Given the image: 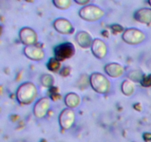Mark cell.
Masks as SVG:
<instances>
[{
	"label": "cell",
	"mask_w": 151,
	"mask_h": 142,
	"mask_svg": "<svg viewBox=\"0 0 151 142\" xmlns=\"http://www.w3.org/2000/svg\"><path fill=\"white\" fill-rule=\"evenodd\" d=\"M52 25L55 31L63 35L72 34L75 31V28L72 22L65 18H58L53 22Z\"/></svg>",
	"instance_id": "cell-9"
},
{
	"label": "cell",
	"mask_w": 151,
	"mask_h": 142,
	"mask_svg": "<svg viewBox=\"0 0 151 142\" xmlns=\"http://www.w3.org/2000/svg\"><path fill=\"white\" fill-rule=\"evenodd\" d=\"M147 3H148L149 5L151 7V0H147Z\"/></svg>",
	"instance_id": "cell-25"
},
{
	"label": "cell",
	"mask_w": 151,
	"mask_h": 142,
	"mask_svg": "<svg viewBox=\"0 0 151 142\" xmlns=\"http://www.w3.org/2000/svg\"><path fill=\"white\" fill-rule=\"evenodd\" d=\"M60 75L63 77H66L68 75H69L71 72V69L69 67H63L60 70Z\"/></svg>",
	"instance_id": "cell-22"
},
{
	"label": "cell",
	"mask_w": 151,
	"mask_h": 142,
	"mask_svg": "<svg viewBox=\"0 0 151 142\" xmlns=\"http://www.w3.org/2000/svg\"><path fill=\"white\" fill-rule=\"evenodd\" d=\"M45 142H46V141H45Z\"/></svg>",
	"instance_id": "cell-26"
},
{
	"label": "cell",
	"mask_w": 151,
	"mask_h": 142,
	"mask_svg": "<svg viewBox=\"0 0 151 142\" xmlns=\"http://www.w3.org/2000/svg\"><path fill=\"white\" fill-rule=\"evenodd\" d=\"M54 78L50 74H44L41 76V83L44 87H50L54 84Z\"/></svg>",
	"instance_id": "cell-20"
},
{
	"label": "cell",
	"mask_w": 151,
	"mask_h": 142,
	"mask_svg": "<svg viewBox=\"0 0 151 142\" xmlns=\"http://www.w3.org/2000/svg\"><path fill=\"white\" fill-rule=\"evenodd\" d=\"M76 4H79V5L81 6H85L88 4V3L90 2L91 0H73Z\"/></svg>",
	"instance_id": "cell-23"
},
{
	"label": "cell",
	"mask_w": 151,
	"mask_h": 142,
	"mask_svg": "<svg viewBox=\"0 0 151 142\" xmlns=\"http://www.w3.org/2000/svg\"><path fill=\"white\" fill-rule=\"evenodd\" d=\"M146 35L144 32L136 28H127L123 31L122 39L126 44L131 45H137L145 40Z\"/></svg>",
	"instance_id": "cell-4"
},
{
	"label": "cell",
	"mask_w": 151,
	"mask_h": 142,
	"mask_svg": "<svg viewBox=\"0 0 151 142\" xmlns=\"http://www.w3.org/2000/svg\"><path fill=\"white\" fill-rule=\"evenodd\" d=\"M47 67L50 71L53 72H60L61 69V62L58 60L56 58L52 57L49 59L47 63Z\"/></svg>",
	"instance_id": "cell-17"
},
{
	"label": "cell",
	"mask_w": 151,
	"mask_h": 142,
	"mask_svg": "<svg viewBox=\"0 0 151 142\" xmlns=\"http://www.w3.org/2000/svg\"><path fill=\"white\" fill-rule=\"evenodd\" d=\"M92 54L98 59H103L108 53V46L100 38H94L91 47Z\"/></svg>",
	"instance_id": "cell-11"
},
{
	"label": "cell",
	"mask_w": 151,
	"mask_h": 142,
	"mask_svg": "<svg viewBox=\"0 0 151 142\" xmlns=\"http://www.w3.org/2000/svg\"><path fill=\"white\" fill-rule=\"evenodd\" d=\"M104 70L109 76L116 78L122 76L125 72V69L122 64L116 62L109 63L104 67Z\"/></svg>",
	"instance_id": "cell-12"
},
{
	"label": "cell",
	"mask_w": 151,
	"mask_h": 142,
	"mask_svg": "<svg viewBox=\"0 0 151 142\" xmlns=\"http://www.w3.org/2000/svg\"><path fill=\"white\" fill-rule=\"evenodd\" d=\"M19 37L21 42L25 46L34 45L38 42V34L32 28L24 27L19 30Z\"/></svg>",
	"instance_id": "cell-7"
},
{
	"label": "cell",
	"mask_w": 151,
	"mask_h": 142,
	"mask_svg": "<svg viewBox=\"0 0 151 142\" xmlns=\"http://www.w3.org/2000/svg\"><path fill=\"white\" fill-rule=\"evenodd\" d=\"M140 84L142 87H151V74H149L147 75H144Z\"/></svg>",
	"instance_id": "cell-21"
},
{
	"label": "cell",
	"mask_w": 151,
	"mask_h": 142,
	"mask_svg": "<svg viewBox=\"0 0 151 142\" xmlns=\"http://www.w3.org/2000/svg\"><path fill=\"white\" fill-rule=\"evenodd\" d=\"M144 74L140 70H132L128 72V76L131 81L133 82H141L144 77Z\"/></svg>",
	"instance_id": "cell-19"
},
{
	"label": "cell",
	"mask_w": 151,
	"mask_h": 142,
	"mask_svg": "<svg viewBox=\"0 0 151 142\" xmlns=\"http://www.w3.org/2000/svg\"><path fill=\"white\" fill-rule=\"evenodd\" d=\"M78 15L87 22H97L105 16V11L99 6L88 4L80 9Z\"/></svg>",
	"instance_id": "cell-3"
},
{
	"label": "cell",
	"mask_w": 151,
	"mask_h": 142,
	"mask_svg": "<svg viewBox=\"0 0 151 142\" xmlns=\"http://www.w3.org/2000/svg\"><path fill=\"white\" fill-rule=\"evenodd\" d=\"M134 18L137 22L144 25L151 24V7H142L136 10Z\"/></svg>",
	"instance_id": "cell-13"
},
{
	"label": "cell",
	"mask_w": 151,
	"mask_h": 142,
	"mask_svg": "<svg viewBox=\"0 0 151 142\" xmlns=\"http://www.w3.org/2000/svg\"><path fill=\"white\" fill-rule=\"evenodd\" d=\"M24 54L29 60L39 62L43 60L45 57V52L41 47L37 44L25 46L24 48Z\"/></svg>",
	"instance_id": "cell-10"
},
{
	"label": "cell",
	"mask_w": 151,
	"mask_h": 142,
	"mask_svg": "<svg viewBox=\"0 0 151 142\" xmlns=\"http://www.w3.org/2000/svg\"><path fill=\"white\" fill-rule=\"evenodd\" d=\"M52 4L59 10H67L72 6V0H52Z\"/></svg>",
	"instance_id": "cell-18"
},
{
	"label": "cell",
	"mask_w": 151,
	"mask_h": 142,
	"mask_svg": "<svg viewBox=\"0 0 151 142\" xmlns=\"http://www.w3.org/2000/svg\"><path fill=\"white\" fill-rule=\"evenodd\" d=\"M81 99L79 96V95L77 93H69L65 96L64 98V103L66 106L68 108L70 109H75L79 106L81 104Z\"/></svg>",
	"instance_id": "cell-15"
},
{
	"label": "cell",
	"mask_w": 151,
	"mask_h": 142,
	"mask_svg": "<svg viewBox=\"0 0 151 142\" xmlns=\"http://www.w3.org/2000/svg\"><path fill=\"white\" fill-rule=\"evenodd\" d=\"M24 1H26V2H28V3H32L35 1V0H24Z\"/></svg>",
	"instance_id": "cell-24"
},
{
	"label": "cell",
	"mask_w": 151,
	"mask_h": 142,
	"mask_svg": "<svg viewBox=\"0 0 151 142\" xmlns=\"http://www.w3.org/2000/svg\"><path fill=\"white\" fill-rule=\"evenodd\" d=\"M55 58L60 62L71 59L75 53V47L72 43L64 42L58 44L54 48Z\"/></svg>",
	"instance_id": "cell-5"
},
{
	"label": "cell",
	"mask_w": 151,
	"mask_h": 142,
	"mask_svg": "<svg viewBox=\"0 0 151 142\" xmlns=\"http://www.w3.org/2000/svg\"><path fill=\"white\" fill-rule=\"evenodd\" d=\"M75 40L81 47L83 49L91 48L93 42V38L90 33L84 30H81L77 33Z\"/></svg>",
	"instance_id": "cell-14"
},
{
	"label": "cell",
	"mask_w": 151,
	"mask_h": 142,
	"mask_svg": "<svg viewBox=\"0 0 151 142\" xmlns=\"http://www.w3.org/2000/svg\"><path fill=\"white\" fill-rule=\"evenodd\" d=\"M51 106L50 99L43 97L38 99L33 107V114L37 118H43L47 115Z\"/></svg>",
	"instance_id": "cell-8"
},
{
	"label": "cell",
	"mask_w": 151,
	"mask_h": 142,
	"mask_svg": "<svg viewBox=\"0 0 151 142\" xmlns=\"http://www.w3.org/2000/svg\"><path fill=\"white\" fill-rule=\"evenodd\" d=\"M38 96V89L35 84L29 81L23 83L18 87L16 96L18 102L22 105H28L34 101Z\"/></svg>",
	"instance_id": "cell-1"
},
{
	"label": "cell",
	"mask_w": 151,
	"mask_h": 142,
	"mask_svg": "<svg viewBox=\"0 0 151 142\" xmlns=\"http://www.w3.org/2000/svg\"><path fill=\"white\" fill-rule=\"evenodd\" d=\"M89 84L94 91L103 95L108 94L111 87L109 78L100 72H93L90 75Z\"/></svg>",
	"instance_id": "cell-2"
},
{
	"label": "cell",
	"mask_w": 151,
	"mask_h": 142,
	"mask_svg": "<svg viewBox=\"0 0 151 142\" xmlns=\"http://www.w3.org/2000/svg\"><path fill=\"white\" fill-rule=\"evenodd\" d=\"M58 122L62 130H69L75 122V112L73 109H63L58 116Z\"/></svg>",
	"instance_id": "cell-6"
},
{
	"label": "cell",
	"mask_w": 151,
	"mask_h": 142,
	"mask_svg": "<svg viewBox=\"0 0 151 142\" xmlns=\"http://www.w3.org/2000/svg\"><path fill=\"white\" fill-rule=\"evenodd\" d=\"M121 90L125 96H132L135 91L134 83L131 80H124L121 85Z\"/></svg>",
	"instance_id": "cell-16"
}]
</instances>
